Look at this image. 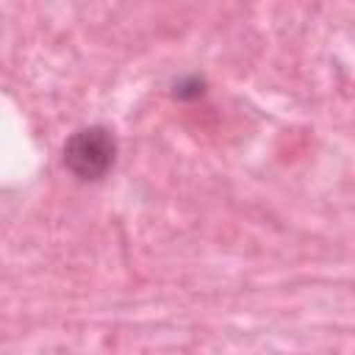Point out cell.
Segmentation results:
<instances>
[{"label":"cell","instance_id":"cell-1","mask_svg":"<svg viewBox=\"0 0 355 355\" xmlns=\"http://www.w3.org/2000/svg\"><path fill=\"white\" fill-rule=\"evenodd\" d=\"M116 158V139L103 125L75 130L64 144V164L80 180H100Z\"/></svg>","mask_w":355,"mask_h":355},{"label":"cell","instance_id":"cell-2","mask_svg":"<svg viewBox=\"0 0 355 355\" xmlns=\"http://www.w3.org/2000/svg\"><path fill=\"white\" fill-rule=\"evenodd\" d=\"M197 94H202V80L191 78V80L175 83V97H197Z\"/></svg>","mask_w":355,"mask_h":355}]
</instances>
